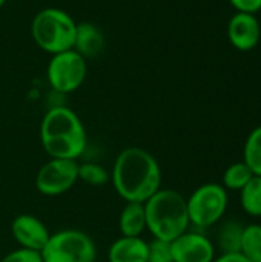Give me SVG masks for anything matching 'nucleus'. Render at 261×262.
Masks as SVG:
<instances>
[{
	"mask_svg": "<svg viewBox=\"0 0 261 262\" xmlns=\"http://www.w3.org/2000/svg\"><path fill=\"white\" fill-rule=\"evenodd\" d=\"M146 262H174L172 252H171V243L152 238L148 243V261Z\"/></svg>",
	"mask_w": 261,
	"mask_h": 262,
	"instance_id": "412c9836",
	"label": "nucleus"
},
{
	"mask_svg": "<svg viewBox=\"0 0 261 262\" xmlns=\"http://www.w3.org/2000/svg\"><path fill=\"white\" fill-rule=\"evenodd\" d=\"M105 48V35L98 26L89 21L77 23L75 38L72 49L78 52L85 60L97 57Z\"/></svg>",
	"mask_w": 261,
	"mask_h": 262,
	"instance_id": "ddd939ff",
	"label": "nucleus"
},
{
	"mask_svg": "<svg viewBox=\"0 0 261 262\" xmlns=\"http://www.w3.org/2000/svg\"><path fill=\"white\" fill-rule=\"evenodd\" d=\"M238 12L255 14L261 9V0H229Z\"/></svg>",
	"mask_w": 261,
	"mask_h": 262,
	"instance_id": "5701e85b",
	"label": "nucleus"
},
{
	"mask_svg": "<svg viewBox=\"0 0 261 262\" xmlns=\"http://www.w3.org/2000/svg\"><path fill=\"white\" fill-rule=\"evenodd\" d=\"M5 2H6V0H0V8H2V6L5 5Z\"/></svg>",
	"mask_w": 261,
	"mask_h": 262,
	"instance_id": "393cba45",
	"label": "nucleus"
},
{
	"mask_svg": "<svg viewBox=\"0 0 261 262\" xmlns=\"http://www.w3.org/2000/svg\"><path fill=\"white\" fill-rule=\"evenodd\" d=\"M40 255L43 262H95L97 249L88 233L63 229L51 233Z\"/></svg>",
	"mask_w": 261,
	"mask_h": 262,
	"instance_id": "39448f33",
	"label": "nucleus"
},
{
	"mask_svg": "<svg viewBox=\"0 0 261 262\" xmlns=\"http://www.w3.org/2000/svg\"><path fill=\"white\" fill-rule=\"evenodd\" d=\"M240 203L243 210L251 216H261V177H252L240 190Z\"/></svg>",
	"mask_w": 261,
	"mask_h": 262,
	"instance_id": "dca6fc26",
	"label": "nucleus"
},
{
	"mask_svg": "<svg viewBox=\"0 0 261 262\" xmlns=\"http://www.w3.org/2000/svg\"><path fill=\"white\" fill-rule=\"evenodd\" d=\"M35 189L45 196H60L78 183V161L49 158L35 175Z\"/></svg>",
	"mask_w": 261,
	"mask_h": 262,
	"instance_id": "6e6552de",
	"label": "nucleus"
},
{
	"mask_svg": "<svg viewBox=\"0 0 261 262\" xmlns=\"http://www.w3.org/2000/svg\"><path fill=\"white\" fill-rule=\"evenodd\" d=\"M228 35L238 51H251L260 41L261 28L255 14L237 12L229 20Z\"/></svg>",
	"mask_w": 261,
	"mask_h": 262,
	"instance_id": "9b49d317",
	"label": "nucleus"
},
{
	"mask_svg": "<svg viewBox=\"0 0 261 262\" xmlns=\"http://www.w3.org/2000/svg\"><path fill=\"white\" fill-rule=\"evenodd\" d=\"M254 177L251 169L245 164V161H238L231 164L223 173V187L226 190H242Z\"/></svg>",
	"mask_w": 261,
	"mask_h": 262,
	"instance_id": "6ab92c4d",
	"label": "nucleus"
},
{
	"mask_svg": "<svg viewBox=\"0 0 261 262\" xmlns=\"http://www.w3.org/2000/svg\"><path fill=\"white\" fill-rule=\"evenodd\" d=\"M212 262H251L248 261L242 253H222L220 256L214 258Z\"/></svg>",
	"mask_w": 261,
	"mask_h": 262,
	"instance_id": "b1692460",
	"label": "nucleus"
},
{
	"mask_svg": "<svg viewBox=\"0 0 261 262\" xmlns=\"http://www.w3.org/2000/svg\"><path fill=\"white\" fill-rule=\"evenodd\" d=\"M111 181L125 203H145L162 189V169L149 150L132 146L117 155Z\"/></svg>",
	"mask_w": 261,
	"mask_h": 262,
	"instance_id": "f257e3e1",
	"label": "nucleus"
},
{
	"mask_svg": "<svg viewBox=\"0 0 261 262\" xmlns=\"http://www.w3.org/2000/svg\"><path fill=\"white\" fill-rule=\"evenodd\" d=\"M0 262H43L40 252L28 250V249H15L9 253H6Z\"/></svg>",
	"mask_w": 261,
	"mask_h": 262,
	"instance_id": "4be33fe9",
	"label": "nucleus"
},
{
	"mask_svg": "<svg viewBox=\"0 0 261 262\" xmlns=\"http://www.w3.org/2000/svg\"><path fill=\"white\" fill-rule=\"evenodd\" d=\"M40 141L49 158L78 160L88 144L80 117L69 107H51L40 124Z\"/></svg>",
	"mask_w": 261,
	"mask_h": 262,
	"instance_id": "f03ea898",
	"label": "nucleus"
},
{
	"mask_svg": "<svg viewBox=\"0 0 261 262\" xmlns=\"http://www.w3.org/2000/svg\"><path fill=\"white\" fill-rule=\"evenodd\" d=\"M243 161L255 177H261V126L255 127L246 138Z\"/></svg>",
	"mask_w": 261,
	"mask_h": 262,
	"instance_id": "a211bd4d",
	"label": "nucleus"
},
{
	"mask_svg": "<svg viewBox=\"0 0 261 262\" xmlns=\"http://www.w3.org/2000/svg\"><path fill=\"white\" fill-rule=\"evenodd\" d=\"M11 235L22 249L42 252L51 238L46 224L31 213H20L11 223Z\"/></svg>",
	"mask_w": 261,
	"mask_h": 262,
	"instance_id": "9d476101",
	"label": "nucleus"
},
{
	"mask_svg": "<svg viewBox=\"0 0 261 262\" xmlns=\"http://www.w3.org/2000/svg\"><path fill=\"white\" fill-rule=\"evenodd\" d=\"M189 223L206 229L215 226L228 210V190L217 183H206L197 187L186 200Z\"/></svg>",
	"mask_w": 261,
	"mask_h": 262,
	"instance_id": "423d86ee",
	"label": "nucleus"
},
{
	"mask_svg": "<svg viewBox=\"0 0 261 262\" xmlns=\"http://www.w3.org/2000/svg\"><path fill=\"white\" fill-rule=\"evenodd\" d=\"M77 23L63 9L45 8L38 11L31 25V34L35 45L45 52L54 55L72 49Z\"/></svg>",
	"mask_w": 261,
	"mask_h": 262,
	"instance_id": "20e7f679",
	"label": "nucleus"
},
{
	"mask_svg": "<svg viewBox=\"0 0 261 262\" xmlns=\"http://www.w3.org/2000/svg\"><path fill=\"white\" fill-rule=\"evenodd\" d=\"M118 230L122 236L137 238L146 230V215L143 203H125L118 216Z\"/></svg>",
	"mask_w": 261,
	"mask_h": 262,
	"instance_id": "4468645a",
	"label": "nucleus"
},
{
	"mask_svg": "<svg viewBox=\"0 0 261 262\" xmlns=\"http://www.w3.org/2000/svg\"><path fill=\"white\" fill-rule=\"evenodd\" d=\"M46 75L54 91L60 94H71L85 83L88 75V63L78 52L69 49L52 55Z\"/></svg>",
	"mask_w": 261,
	"mask_h": 262,
	"instance_id": "0eeeda50",
	"label": "nucleus"
},
{
	"mask_svg": "<svg viewBox=\"0 0 261 262\" xmlns=\"http://www.w3.org/2000/svg\"><path fill=\"white\" fill-rule=\"evenodd\" d=\"M240 253L251 262H261V226L248 224L243 230Z\"/></svg>",
	"mask_w": 261,
	"mask_h": 262,
	"instance_id": "f3484780",
	"label": "nucleus"
},
{
	"mask_svg": "<svg viewBox=\"0 0 261 262\" xmlns=\"http://www.w3.org/2000/svg\"><path fill=\"white\" fill-rule=\"evenodd\" d=\"M148 241L142 236L117 238L108 249V262H146Z\"/></svg>",
	"mask_w": 261,
	"mask_h": 262,
	"instance_id": "f8f14e48",
	"label": "nucleus"
},
{
	"mask_svg": "<svg viewBox=\"0 0 261 262\" xmlns=\"http://www.w3.org/2000/svg\"><path fill=\"white\" fill-rule=\"evenodd\" d=\"M243 230L245 226L237 220H228L220 226L217 243L222 253H240Z\"/></svg>",
	"mask_w": 261,
	"mask_h": 262,
	"instance_id": "2eb2a0df",
	"label": "nucleus"
},
{
	"mask_svg": "<svg viewBox=\"0 0 261 262\" xmlns=\"http://www.w3.org/2000/svg\"><path fill=\"white\" fill-rule=\"evenodd\" d=\"M78 181L92 187H100L111 181V173L97 163H78Z\"/></svg>",
	"mask_w": 261,
	"mask_h": 262,
	"instance_id": "aec40b11",
	"label": "nucleus"
},
{
	"mask_svg": "<svg viewBox=\"0 0 261 262\" xmlns=\"http://www.w3.org/2000/svg\"><path fill=\"white\" fill-rule=\"evenodd\" d=\"M143 206L146 230L154 239L172 243L191 226L186 198L174 189L157 190Z\"/></svg>",
	"mask_w": 261,
	"mask_h": 262,
	"instance_id": "7ed1b4c3",
	"label": "nucleus"
},
{
	"mask_svg": "<svg viewBox=\"0 0 261 262\" xmlns=\"http://www.w3.org/2000/svg\"><path fill=\"white\" fill-rule=\"evenodd\" d=\"M174 262H212L215 246L202 233L186 230L171 243Z\"/></svg>",
	"mask_w": 261,
	"mask_h": 262,
	"instance_id": "1a4fd4ad",
	"label": "nucleus"
}]
</instances>
